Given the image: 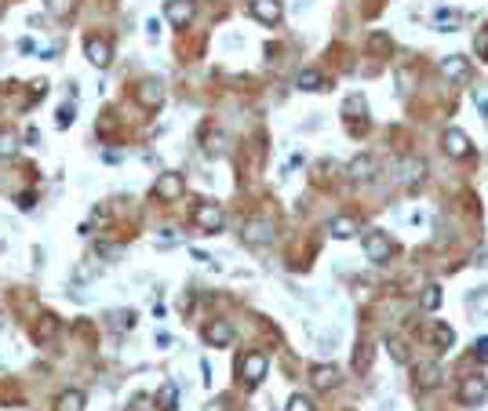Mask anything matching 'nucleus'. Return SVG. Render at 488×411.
Wrapping results in <instances>:
<instances>
[{"instance_id":"f257e3e1","label":"nucleus","mask_w":488,"mask_h":411,"mask_svg":"<svg viewBox=\"0 0 488 411\" xmlns=\"http://www.w3.org/2000/svg\"><path fill=\"white\" fill-rule=\"evenodd\" d=\"M237 371H241V379L248 382V386H259V382L266 379V371H270V361H266V353L259 350H248L237 361Z\"/></svg>"},{"instance_id":"f03ea898","label":"nucleus","mask_w":488,"mask_h":411,"mask_svg":"<svg viewBox=\"0 0 488 411\" xmlns=\"http://www.w3.org/2000/svg\"><path fill=\"white\" fill-rule=\"evenodd\" d=\"M194 222L204 229V233H223V226H226V215L219 204H212V200H201L197 208H194Z\"/></svg>"},{"instance_id":"7ed1b4c3","label":"nucleus","mask_w":488,"mask_h":411,"mask_svg":"<svg viewBox=\"0 0 488 411\" xmlns=\"http://www.w3.org/2000/svg\"><path fill=\"white\" fill-rule=\"evenodd\" d=\"M183 193H186V178L179 171H164V175H157V182H153V197L164 200V204L179 200Z\"/></svg>"},{"instance_id":"20e7f679","label":"nucleus","mask_w":488,"mask_h":411,"mask_svg":"<svg viewBox=\"0 0 488 411\" xmlns=\"http://www.w3.org/2000/svg\"><path fill=\"white\" fill-rule=\"evenodd\" d=\"M365 255H368V262H376V266L390 262V255H394L390 237L383 233V229H372V233H365Z\"/></svg>"},{"instance_id":"39448f33","label":"nucleus","mask_w":488,"mask_h":411,"mask_svg":"<svg viewBox=\"0 0 488 411\" xmlns=\"http://www.w3.org/2000/svg\"><path fill=\"white\" fill-rule=\"evenodd\" d=\"M84 55H88V62H92L95 70H106L110 59H113V44L106 41V36H84Z\"/></svg>"},{"instance_id":"423d86ee","label":"nucleus","mask_w":488,"mask_h":411,"mask_svg":"<svg viewBox=\"0 0 488 411\" xmlns=\"http://www.w3.org/2000/svg\"><path fill=\"white\" fill-rule=\"evenodd\" d=\"M194 15H197L194 0H168V4H164V19H168L175 30H186V25L194 22Z\"/></svg>"},{"instance_id":"0eeeda50","label":"nucleus","mask_w":488,"mask_h":411,"mask_svg":"<svg viewBox=\"0 0 488 411\" xmlns=\"http://www.w3.org/2000/svg\"><path fill=\"white\" fill-rule=\"evenodd\" d=\"M459 401H463L467 408H478L481 401H488V379H481V375L463 379V386H459Z\"/></svg>"},{"instance_id":"6e6552de","label":"nucleus","mask_w":488,"mask_h":411,"mask_svg":"<svg viewBox=\"0 0 488 411\" xmlns=\"http://www.w3.org/2000/svg\"><path fill=\"white\" fill-rule=\"evenodd\" d=\"M201 335H204V342H208V346L223 350V346L234 342V324H230V320H212V324H204Z\"/></svg>"},{"instance_id":"1a4fd4ad","label":"nucleus","mask_w":488,"mask_h":411,"mask_svg":"<svg viewBox=\"0 0 488 411\" xmlns=\"http://www.w3.org/2000/svg\"><path fill=\"white\" fill-rule=\"evenodd\" d=\"M248 11H252V19H259L263 25H277L281 19H285V11H281V0H252Z\"/></svg>"},{"instance_id":"9d476101","label":"nucleus","mask_w":488,"mask_h":411,"mask_svg":"<svg viewBox=\"0 0 488 411\" xmlns=\"http://www.w3.org/2000/svg\"><path fill=\"white\" fill-rule=\"evenodd\" d=\"M244 240L255 244V248H259V244H270L274 240V222H270V218H252V222L244 226Z\"/></svg>"},{"instance_id":"9b49d317","label":"nucleus","mask_w":488,"mask_h":411,"mask_svg":"<svg viewBox=\"0 0 488 411\" xmlns=\"http://www.w3.org/2000/svg\"><path fill=\"white\" fill-rule=\"evenodd\" d=\"M441 143H445L448 157H467V153H470V138L459 131V127H448V131L441 135Z\"/></svg>"},{"instance_id":"f8f14e48","label":"nucleus","mask_w":488,"mask_h":411,"mask_svg":"<svg viewBox=\"0 0 488 411\" xmlns=\"http://www.w3.org/2000/svg\"><path fill=\"white\" fill-rule=\"evenodd\" d=\"M55 331H59V317L44 313V317H37V324H33V331H30V339H33L37 346H44V342L55 339Z\"/></svg>"},{"instance_id":"ddd939ff","label":"nucleus","mask_w":488,"mask_h":411,"mask_svg":"<svg viewBox=\"0 0 488 411\" xmlns=\"http://www.w3.org/2000/svg\"><path fill=\"white\" fill-rule=\"evenodd\" d=\"M310 379H314L317 390H332V386H339V368L336 364H317L310 371Z\"/></svg>"},{"instance_id":"4468645a","label":"nucleus","mask_w":488,"mask_h":411,"mask_svg":"<svg viewBox=\"0 0 488 411\" xmlns=\"http://www.w3.org/2000/svg\"><path fill=\"white\" fill-rule=\"evenodd\" d=\"M88 408V397L81 390H62L55 397V411H84Z\"/></svg>"},{"instance_id":"2eb2a0df","label":"nucleus","mask_w":488,"mask_h":411,"mask_svg":"<svg viewBox=\"0 0 488 411\" xmlns=\"http://www.w3.org/2000/svg\"><path fill=\"white\" fill-rule=\"evenodd\" d=\"M139 102H143L146 109H157L161 102H164V87L157 81H146V84H139Z\"/></svg>"},{"instance_id":"dca6fc26","label":"nucleus","mask_w":488,"mask_h":411,"mask_svg":"<svg viewBox=\"0 0 488 411\" xmlns=\"http://www.w3.org/2000/svg\"><path fill=\"white\" fill-rule=\"evenodd\" d=\"M441 70H445V76H448V81H467L470 62H467L463 55H448V59L441 62Z\"/></svg>"},{"instance_id":"f3484780","label":"nucleus","mask_w":488,"mask_h":411,"mask_svg":"<svg viewBox=\"0 0 488 411\" xmlns=\"http://www.w3.org/2000/svg\"><path fill=\"white\" fill-rule=\"evenodd\" d=\"M328 233L336 237V240H350V237L357 233V222H354L350 215H336V218L328 222Z\"/></svg>"},{"instance_id":"a211bd4d","label":"nucleus","mask_w":488,"mask_h":411,"mask_svg":"<svg viewBox=\"0 0 488 411\" xmlns=\"http://www.w3.org/2000/svg\"><path fill=\"white\" fill-rule=\"evenodd\" d=\"M44 11H48L51 19L66 22V19H73V11H77V0H44Z\"/></svg>"},{"instance_id":"6ab92c4d","label":"nucleus","mask_w":488,"mask_h":411,"mask_svg":"<svg viewBox=\"0 0 488 411\" xmlns=\"http://www.w3.org/2000/svg\"><path fill=\"white\" fill-rule=\"evenodd\" d=\"M376 171H379V164H376V157H368V153H361V157L350 160V175L354 178H372Z\"/></svg>"},{"instance_id":"aec40b11","label":"nucleus","mask_w":488,"mask_h":411,"mask_svg":"<svg viewBox=\"0 0 488 411\" xmlns=\"http://www.w3.org/2000/svg\"><path fill=\"white\" fill-rule=\"evenodd\" d=\"M295 84L303 87V92H325V76H321V70H303L299 76H295Z\"/></svg>"},{"instance_id":"412c9836","label":"nucleus","mask_w":488,"mask_h":411,"mask_svg":"<svg viewBox=\"0 0 488 411\" xmlns=\"http://www.w3.org/2000/svg\"><path fill=\"white\" fill-rule=\"evenodd\" d=\"M175 408H179V390L175 382H164L157 390V411H175Z\"/></svg>"},{"instance_id":"4be33fe9","label":"nucleus","mask_w":488,"mask_h":411,"mask_svg":"<svg viewBox=\"0 0 488 411\" xmlns=\"http://www.w3.org/2000/svg\"><path fill=\"white\" fill-rule=\"evenodd\" d=\"M15 149H19V135L15 131H0V157H15Z\"/></svg>"},{"instance_id":"5701e85b","label":"nucleus","mask_w":488,"mask_h":411,"mask_svg":"<svg viewBox=\"0 0 488 411\" xmlns=\"http://www.w3.org/2000/svg\"><path fill=\"white\" fill-rule=\"evenodd\" d=\"M434 342H438L441 350H452V346H456V331L448 324H438V328H434Z\"/></svg>"},{"instance_id":"b1692460","label":"nucleus","mask_w":488,"mask_h":411,"mask_svg":"<svg viewBox=\"0 0 488 411\" xmlns=\"http://www.w3.org/2000/svg\"><path fill=\"white\" fill-rule=\"evenodd\" d=\"M438 306H441V288L430 284L427 291H423V310H438Z\"/></svg>"},{"instance_id":"393cba45","label":"nucleus","mask_w":488,"mask_h":411,"mask_svg":"<svg viewBox=\"0 0 488 411\" xmlns=\"http://www.w3.org/2000/svg\"><path fill=\"white\" fill-rule=\"evenodd\" d=\"M372 364V346H357V353H354V368L357 371H368Z\"/></svg>"},{"instance_id":"a878e982","label":"nucleus","mask_w":488,"mask_h":411,"mask_svg":"<svg viewBox=\"0 0 488 411\" xmlns=\"http://www.w3.org/2000/svg\"><path fill=\"white\" fill-rule=\"evenodd\" d=\"M95 251H99V259H121L124 255L121 244H95Z\"/></svg>"},{"instance_id":"bb28decb","label":"nucleus","mask_w":488,"mask_h":411,"mask_svg":"<svg viewBox=\"0 0 488 411\" xmlns=\"http://www.w3.org/2000/svg\"><path fill=\"white\" fill-rule=\"evenodd\" d=\"M70 124H73V106H62V109L55 113V127H59V131H66Z\"/></svg>"},{"instance_id":"cd10ccee","label":"nucleus","mask_w":488,"mask_h":411,"mask_svg":"<svg viewBox=\"0 0 488 411\" xmlns=\"http://www.w3.org/2000/svg\"><path fill=\"white\" fill-rule=\"evenodd\" d=\"M285 411H314V404H310V397H303V393H295L292 401H288V408Z\"/></svg>"},{"instance_id":"c85d7f7f","label":"nucleus","mask_w":488,"mask_h":411,"mask_svg":"<svg viewBox=\"0 0 488 411\" xmlns=\"http://www.w3.org/2000/svg\"><path fill=\"white\" fill-rule=\"evenodd\" d=\"M387 346H390V353H394V361H397V364H405V361H408V353H405V346H401V342H397V339H390Z\"/></svg>"},{"instance_id":"c756f323","label":"nucleus","mask_w":488,"mask_h":411,"mask_svg":"<svg viewBox=\"0 0 488 411\" xmlns=\"http://www.w3.org/2000/svg\"><path fill=\"white\" fill-rule=\"evenodd\" d=\"M423 386H438V368H423Z\"/></svg>"},{"instance_id":"7c9ffc66","label":"nucleus","mask_w":488,"mask_h":411,"mask_svg":"<svg viewBox=\"0 0 488 411\" xmlns=\"http://www.w3.org/2000/svg\"><path fill=\"white\" fill-rule=\"evenodd\" d=\"M19 51H22V55H33V51H37V41H33V36H22V41H19Z\"/></svg>"},{"instance_id":"2f4dec72","label":"nucleus","mask_w":488,"mask_h":411,"mask_svg":"<svg viewBox=\"0 0 488 411\" xmlns=\"http://www.w3.org/2000/svg\"><path fill=\"white\" fill-rule=\"evenodd\" d=\"M405 178H408V182H416V178H423V160H419V164H416V160L408 164V175H405Z\"/></svg>"},{"instance_id":"473e14b6","label":"nucleus","mask_w":488,"mask_h":411,"mask_svg":"<svg viewBox=\"0 0 488 411\" xmlns=\"http://www.w3.org/2000/svg\"><path fill=\"white\" fill-rule=\"evenodd\" d=\"M474 353L481 357V361H488V339H481V342H474Z\"/></svg>"},{"instance_id":"72a5a7b5","label":"nucleus","mask_w":488,"mask_h":411,"mask_svg":"<svg viewBox=\"0 0 488 411\" xmlns=\"http://www.w3.org/2000/svg\"><path fill=\"white\" fill-rule=\"evenodd\" d=\"M208 411H226V404H223V401H212V404H208Z\"/></svg>"},{"instance_id":"f704fd0d","label":"nucleus","mask_w":488,"mask_h":411,"mask_svg":"<svg viewBox=\"0 0 488 411\" xmlns=\"http://www.w3.org/2000/svg\"><path fill=\"white\" fill-rule=\"evenodd\" d=\"M481 55H485V62H488V41L481 44Z\"/></svg>"},{"instance_id":"c9c22d12","label":"nucleus","mask_w":488,"mask_h":411,"mask_svg":"<svg viewBox=\"0 0 488 411\" xmlns=\"http://www.w3.org/2000/svg\"><path fill=\"white\" fill-rule=\"evenodd\" d=\"M0 328H4V324H0Z\"/></svg>"}]
</instances>
